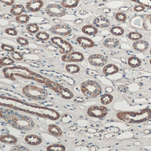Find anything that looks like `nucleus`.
Wrapping results in <instances>:
<instances>
[{
  "label": "nucleus",
  "instance_id": "nucleus-1",
  "mask_svg": "<svg viewBox=\"0 0 151 151\" xmlns=\"http://www.w3.org/2000/svg\"><path fill=\"white\" fill-rule=\"evenodd\" d=\"M7 122L16 129L28 131L34 128V122L32 118L27 116L20 114L19 113L12 110Z\"/></svg>",
  "mask_w": 151,
  "mask_h": 151
},
{
  "label": "nucleus",
  "instance_id": "nucleus-2",
  "mask_svg": "<svg viewBox=\"0 0 151 151\" xmlns=\"http://www.w3.org/2000/svg\"><path fill=\"white\" fill-rule=\"evenodd\" d=\"M117 118L129 123H139L145 122L151 118V110L148 109L139 112H123L116 115Z\"/></svg>",
  "mask_w": 151,
  "mask_h": 151
},
{
  "label": "nucleus",
  "instance_id": "nucleus-3",
  "mask_svg": "<svg viewBox=\"0 0 151 151\" xmlns=\"http://www.w3.org/2000/svg\"><path fill=\"white\" fill-rule=\"evenodd\" d=\"M5 77L12 80H16V77L28 79H34L37 74L25 67H14L5 68L3 70Z\"/></svg>",
  "mask_w": 151,
  "mask_h": 151
},
{
  "label": "nucleus",
  "instance_id": "nucleus-4",
  "mask_svg": "<svg viewBox=\"0 0 151 151\" xmlns=\"http://www.w3.org/2000/svg\"><path fill=\"white\" fill-rule=\"evenodd\" d=\"M81 88L83 94L88 98L97 97L101 92V86L97 81H86L82 84Z\"/></svg>",
  "mask_w": 151,
  "mask_h": 151
},
{
  "label": "nucleus",
  "instance_id": "nucleus-5",
  "mask_svg": "<svg viewBox=\"0 0 151 151\" xmlns=\"http://www.w3.org/2000/svg\"><path fill=\"white\" fill-rule=\"evenodd\" d=\"M23 92L28 98L37 100H45L47 93L44 89L33 85H28L24 88Z\"/></svg>",
  "mask_w": 151,
  "mask_h": 151
},
{
  "label": "nucleus",
  "instance_id": "nucleus-6",
  "mask_svg": "<svg viewBox=\"0 0 151 151\" xmlns=\"http://www.w3.org/2000/svg\"><path fill=\"white\" fill-rule=\"evenodd\" d=\"M51 41L60 49V52L63 54L70 52L73 46L70 42L60 37H54L51 38Z\"/></svg>",
  "mask_w": 151,
  "mask_h": 151
},
{
  "label": "nucleus",
  "instance_id": "nucleus-7",
  "mask_svg": "<svg viewBox=\"0 0 151 151\" xmlns=\"http://www.w3.org/2000/svg\"><path fill=\"white\" fill-rule=\"evenodd\" d=\"M47 15L52 17H61L66 14L65 8L59 4H49L45 9Z\"/></svg>",
  "mask_w": 151,
  "mask_h": 151
},
{
  "label": "nucleus",
  "instance_id": "nucleus-8",
  "mask_svg": "<svg viewBox=\"0 0 151 151\" xmlns=\"http://www.w3.org/2000/svg\"><path fill=\"white\" fill-rule=\"evenodd\" d=\"M51 32L55 35L66 37L71 34L72 29L67 24H59L52 26L50 29Z\"/></svg>",
  "mask_w": 151,
  "mask_h": 151
},
{
  "label": "nucleus",
  "instance_id": "nucleus-9",
  "mask_svg": "<svg viewBox=\"0 0 151 151\" xmlns=\"http://www.w3.org/2000/svg\"><path fill=\"white\" fill-rule=\"evenodd\" d=\"M63 61L65 62H81L84 59L83 53L80 52H70L64 54L61 57Z\"/></svg>",
  "mask_w": 151,
  "mask_h": 151
},
{
  "label": "nucleus",
  "instance_id": "nucleus-10",
  "mask_svg": "<svg viewBox=\"0 0 151 151\" xmlns=\"http://www.w3.org/2000/svg\"><path fill=\"white\" fill-rule=\"evenodd\" d=\"M107 112V109L103 106H93L88 109L87 114L93 117L102 118L106 115Z\"/></svg>",
  "mask_w": 151,
  "mask_h": 151
},
{
  "label": "nucleus",
  "instance_id": "nucleus-11",
  "mask_svg": "<svg viewBox=\"0 0 151 151\" xmlns=\"http://www.w3.org/2000/svg\"><path fill=\"white\" fill-rule=\"evenodd\" d=\"M88 61L91 65L94 67H102L106 64L107 60L102 55L93 54L89 57Z\"/></svg>",
  "mask_w": 151,
  "mask_h": 151
},
{
  "label": "nucleus",
  "instance_id": "nucleus-12",
  "mask_svg": "<svg viewBox=\"0 0 151 151\" xmlns=\"http://www.w3.org/2000/svg\"><path fill=\"white\" fill-rule=\"evenodd\" d=\"M44 2L42 0H31L25 4L27 10L32 13L39 12L44 6Z\"/></svg>",
  "mask_w": 151,
  "mask_h": 151
},
{
  "label": "nucleus",
  "instance_id": "nucleus-13",
  "mask_svg": "<svg viewBox=\"0 0 151 151\" xmlns=\"http://www.w3.org/2000/svg\"><path fill=\"white\" fill-rule=\"evenodd\" d=\"M76 40L80 46L84 48H92L95 46V43L91 39L86 37H78Z\"/></svg>",
  "mask_w": 151,
  "mask_h": 151
},
{
  "label": "nucleus",
  "instance_id": "nucleus-14",
  "mask_svg": "<svg viewBox=\"0 0 151 151\" xmlns=\"http://www.w3.org/2000/svg\"><path fill=\"white\" fill-rule=\"evenodd\" d=\"M93 25L99 28H106L110 25V21L107 18L100 16L94 18L93 22Z\"/></svg>",
  "mask_w": 151,
  "mask_h": 151
},
{
  "label": "nucleus",
  "instance_id": "nucleus-15",
  "mask_svg": "<svg viewBox=\"0 0 151 151\" xmlns=\"http://www.w3.org/2000/svg\"><path fill=\"white\" fill-rule=\"evenodd\" d=\"M132 47L136 51L143 52L148 48L149 44L145 40H139L135 41L132 44Z\"/></svg>",
  "mask_w": 151,
  "mask_h": 151
},
{
  "label": "nucleus",
  "instance_id": "nucleus-16",
  "mask_svg": "<svg viewBox=\"0 0 151 151\" xmlns=\"http://www.w3.org/2000/svg\"><path fill=\"white\" fill-rule=\"evenodd\" d=\"M25 141L31 145H38L42 143V140L40 137L35 135H29L26 136Z\"/></svg>",
  "mask_w": 151,
  "mask_h": 151
},
{
  "label": "nucleus",
  "instance_id": "nucleus-17",
  "mask_svg": "<svg viewBox=\"0 0 151 151\" xmlns=\"http://www.w3.org/2000/svg\"><path fill=\"white\" fill-rule=\"evenodd\" d=\"M82 31L83 33L89 36H94L98 33L99 31L97 27L94 25L88 24L83 26Z\"/></svg>",
  "mask_w": 151,
  "mask_h": 151
},
{
  "label": "nucleus",
  "instance_id": "nucleus-18",
  "mask_svg": "<svg viewBox=\"0 0 151 151\" xmlns=\"http://www.w3.org/2000/svg\"><path fill=\"white\" fill-rule=\"evenodd\" d=\"M119 40L114 38L106 39L103 42V45L107 48L113 49L117 47L119 45Z\"/></svg>",
  "mask_w": 151,
  "mask_h": 151
},
{
  "label": "nucleus",
  "instance_id": "nucleus-19",
  "mask_svg": "<svg viewBox=\"0 0 151 151\" xmlns=\"http://www.w3.org/2000/svg\"><path fill=\"white\" fill-rule=\"evenodd\" d=\"M119 68L116 65L113 64H109L106 65L103 69V72L106 76L112 75L117 73Z\"/></svg>",
  "mask_w": 151,
  "mask_h": 151
},
{
  "label": "nucleus",
  "instance_id": "nucleus-20",
  "mask_svg": "<svg viewBox=\"0 0 151 151\" xmlns=\"http://www.w3.org/2000/svg\"><path fill=\"white\" fill-rule=\"evenodd\" d=\"M80 2V0H62L61 5L65 8H75L78 6Z\"/></svg>",
  "mask_w": 151,
  "mask_h": 151
},
{
  "label": "nucleus",
  "instance_id": "nucleus-21",
  "mask_svg": "<svg viewBox=\"0 0 151 151\" xmlns=\"http://www.w3.org/2000/svg\"><path fill=\"white\" fill-rule=\"evenodd\" d=\"M25 10L24 6L21 4L14 5L10 9V13L14 16H18L22 14L23 13Z\"/></svg>",
  "mask_w": 151,
  "mask_h": 151
},
{
  "label": "nucleus",
  "instance_id": "nucleus-22",
  "mask_svg": "<svg viewBox=\"0 0 151 151\" xmlns=\"http://www.w3.org/2000/svg\"><path fill=\"white\" fill-rule=\"evenodd\" d=\"M0 141L6 144H14L17 142V139L12 135H6L1 136Z\"/></svg>",
  "mask_w": 151,
  "mask_h": 151
},
{
  "label": "nucleus",
  "instance_id": "nucleus-23",
  "mask_svg": "<svg viewBox=\"0 0 151 151\" xmlns=\"http://www.w3.org/2000/svg\"><path fill=\"white\" fill-rule=\"evenodd\" d=\"M49 132L55 136H60L62 135V131L60 128L55 124H51L48 127Z\"/></svg>",
  "mask_w": 151,
  "mask_h": 151
},
{
  "label": "nucleus",
  "instance_id": "nucleus-24",
  "mask_svg": "<svg viewBox=\"0 0 151 151\" xmlns=\"http://www.w3.org/2000/svg\"><path fill=\"white\" fill-rule=\"evenodd\" d=\"M128 64L132 68H136L141 65V60L137 57L132 56L129 57L128 60Z\"/></svg>",
  "mask_w": 151,
  "mask_h": 151
},
{
  "label": "nucleus",
  "instance_id": "nucleus-25",
  "mask_svg": "<svg viewBox=\"0 0 151 151\" xmlns=\"http://www.w3.org/2000/svg\"><path fill=\"white\" fill-rule=\"evenodd\" d=\"M143 27L146 31L151 30V15L144 16L143 17Z\"/></svg>",
  "mask_w": 151,
  "mask_h": 151
},
{
  "label": "nucleus",
  "instance_id": "nucleus-26",
  "mask_svg": "<svg viewBox=\"0 0 151 151\" xmlns=\"http://www.w3.org/2000/svg\"><path fill=\"white\" fill-rule=\"evenodd\" d=\"M36 38L39 41H46L50 39V35L45 32L39 31L36 33Z\"/></svg>",
  "mask_w": 151,
  "mask_h": 151
},
{
  "label": "nucleus",
  "instance_id": "nucleus-27",
  "mask_svg": "<svg viewBox=\"0 0 151 151\" xmlns=\"http://www.w3.org/2000/svg\"><path fill=\"white\" fill-rule=\"evenodd\" d=\"M26 29L29 33L35 34L39 31L40 28L38 25L36 23H30L26 26Z\"/></svg>",
  "mask_w": 151,
  "mask_h": 151
},
{
  "label": "nucleus",
  "instance_id": "nucleus-28",
  "mask_svg": "<svg viewBox=\"0 0 151 151\" xmlns=\"http://www.w3.org/2000/svg\"><path fill=\"white\" fill-rule=\"evenodd\" d=\"M47 150L48 151H63L66 150V147L60 144H54L48 146L47 147Z\"/></svg>",
  "mask_w": 151,
  "mask_h": 151
},
{
  "label": "nucleus",
  "instance_id": "nucleus-29",
  "mask_svg": "<svg viewBox=\"0 0 151 151\" xmlns=\"http://www.w3.org/2000/svg\"><path fill=\"white\" fill-rule=\"evenodd\" d=\"M14 60L9 57H4L0 59V65L1 67H6L14 63Z\"/></svg>",
  "mask_w": 151,
  "mask_h": 151
},
{
  "label": "nucleus",
  "instance_id": "nucleus-30",
  "mask_svg": "<svg viewBox=\"0 0 151 151\" xmlns=\"http://www.w3.org/2000/svg\"><path fill=\"white\" fill-rule=\"evenodd\" d=\"M66 70L69 73L73 74L79 72L80 70V68L77 64H68L66 66Z\"/></svg>",
  "mask_w": 151,
  "mask_h": 151
},
{
  "label": "nucleus",
  "instance_id": "nucleus-31",
  "mask_svg": "<svg viewBox=\"0 0 151 151\" xmlns=\"http://www.w3.org/2000/svg\"><path fill=\"white\" fill-rule=\"evenodd\" d=\"M30 17L28 15L22 14L21 15L16 17L15 20L18 23L20 24H25L29 22L30 20Z\"/></svg>",
  "mask_w": 151,
  "mask_h": 151
},
{
  "label": "nucleus",
  "instance_id": "nucleus-32",
  "mask_svg": "<svg viewBox=\"0 0 151 151\" xmlns=\"http://www.w3.org/2000/svg\"><path fill=\"white\" fill-rule=\"evenodd\" d=\"M110 32L114 36H120L124 33V30L120 26H114L110 29Z\"/></svg>",
  "mask_w": 151,
  "mask_h": 151
},
{
  "label": "nucleus",
  "instance_id": "nucleus-33",
  "mask_svg": "<svg viewBox=\"0 0 151 151\" xmlns=\"http://www.w3.org/2000/svg\"><path fill=\"white\" fill-rule=\"evenodd\" d=\"M60 93L61 95L62 98L67 99H71L74 96L72 92L67 88H63L62 90H60Z\"/></svg>",
  "mask_w": 151,
  "mask_h": 151
},
{
  "label": "nucleus",
  "instance_id": "nucleus-34",
  "mask_svg": "<svg viewBox=\"0 0 151 151\" xmlns=\"http://www.w3.org/2000/svg\"><path fill=\"white\" fill-rule=\"evenodd\" d=\"M113 97L109 94H105L101 97V101L103 105H107L113 101Z\"/></svg>",
  "mask_w": 151,
  "mask_h": 151
},
{
  "label": "nucleus",
  "instance_id": "nucleus-35",
  "mask_svg": "<svg viewBox=\"0 0 151 151\" xmlns=\"http://www.w3.org/2000/svg\"><path fill=\"white\" fill-rule=\"evenodd\" d=\"M130 1L151 9V0H130Z\"/></svg>",
  "mask_w": 151,
  "mask_h": 151
},
{
  "label": "nucleus",
  "instance_id": "nucleus-36",
  "mask_svg": "<svg viewBox=\"0 0 151 151\" xmlns=\"http://www.w3.org/2000/svg\"><path fill=\"white\" fill-rule=\"evenodd\" d=\"M127 15L122 12H118L116 14L115 18L119 22H124L127 19Z\"/></svg>",
  "mask_w": 151,
  "mask_h": 151
},
{
  "label": "nucleus",
  "instance_id": "nucleus-37",
  "mask_svg": "<svg viewBox=\"0 0 151 151\" xmlns=\"http://www.w3.org/2000/svg\"><path fill=\"white\" fill-rule=\"evenodd\" d=\"M143 37V36L140 33L137 32H131L128 35V38L130 40L134 41L139 40Z\"/></svg>",
  "mask_w": 151,
  "mask_h": 151
},
{
  "label": "nucleus",
  "instance_id": "nucleus-38",
  "mask_svg": "<svg viewBox=\"0 0 151 151\" xmlns=\"http://www.w3.org/2000/svg\"><path fill=\"white\" fill-rule=\"evenodd\" d=\"M10 55L12 59H14L15 60L21 61L24 59L23 55L19 52L14 51V52H10Z\"/></svg>",
  "mask_w": 151,
  "mask_h": 151
},
{
  "label": "nucleus",
  "instance_id": "nucleus-39",
  "mask_svg": "<svg viewBox=\"0 0 151 151\" xmlns=\"http://www.w3.org/2000/svg\"><path fill=\"white\" fill-rule=\"evenodd\" d=\"M16 41L18 44L22 46H27L29 44V40L24 37H18L16 39Z\"/></svg>",
  "mask_w": 151,
  "mask_h": 151
},
{
  "label": "nucleus",
  "instance_id": "nucleus-40",
  "mask_svg": "<svg viewBox=\"0 0 151 151\" xmlns=\"http://www.w3.org/2000/svg\"><path fill=\"white\" fill-rule=\"evenodd\" d=\"M1 48L4 51L6 52H13L15 51L14 47L11 45H7V44H2L1 45Z\"/></svg>",
  "mask_w": 151,
  "mask_h": 151
},
{
  "label": "nucleus",
  "instance_id": "nucleus-41",
  "mask_svg": "<svg viewBox=\"0 0 151 151\" xmlns=\"http://www.w3.org/2000/svg\"><path fill=\"white\" fill-rule=\"evenodd\" d=\"M5 32L8 35L12 36H16L17 35V31L14 28H7L5 30Z\"/></svg>",
  "mask_w": 151,
  "mask_h": 151
},
{
  "label": "nucleus",
  "instance_id": "nucleus-42",
  "mask_svg": "<svg viewBox=\"0 0 151 151\" xmlns=\"http://www.w3.org/2000/svg\"><path fill=\"white\" fill-rule=\"evenodd\" d=\"M72 121V117L68 114H65L62 116L61 122L65 123H68Z\"/></svg>",
  "mask_w": 151,
  "mask_h": 151
},
{
  "label": "nucleus",
  "instance_id": "nucleus-43",
  "mask_svg": "<svg viewBox=\"0 0 151 151\" xmlns=\"http://www.w3.org/2000/svg\"><path fill=\"white\" fill-rule=\"evenodd\" d=\"M0 2L7 6H12L14 4L15 0H0Z\"/></svg>",
  "mask_w": 151,
  "mask_h": 151
},
{
  "label": "nucleus",
  "instance_id": "nucleus-44",
  "mask_svg": "<svg viewBox=\"0 0 151 151\" xmlns=\"http://www.w3.org/2000/svg\"><path fill=\"white\" fill-rule=\"evenodd\" d=\"M145 9V7L141 5H139L135 6L134 8V10L135 12H142Z\"/></svg>",
  "mask_w": 151,
  "mask_h": 151
},
{
  "label": "nucleus",
  "instance_id": "nucleus-45",
  "mask_svg": "<svg viewBox=\"0 0 151 151\" xmlns=\"http://www.w3.org/2000/svg\"><path fill=\"white\" fill-rule=\"evenodd\" d=\"M14 151H29V150L27 149V148L25 147H24L23 146H22L20 145H17L15 146L14 147Z\"/></svg>",
  "mask_w": 151,
  "mask_h": 151
},
{
  "label": "nucleus",
  "instance_id": "nucleus-46",
  "mask_svg": "<svg viewBox=\"0 0 151 151\" xmlns=\"http://www.w3.org/2000/svg\"><path fill=\"white\" fill-rule=\"evenodd\" d=\"M150 55H151V49H150Z\"/></svg>",
  "mask_w": 151,
  "mask_h": 151
},
{
  "label": "nucleus",
  "instance_id": "nucleus-47",
  "mask_svg": "<svg viewBox=\"0 0 151 151\" xmlns=\"http://www.w3.org/2000/svg\"><path fill=\"white\" fill-rule=\"evenodd\" d=\"M150 63L151 64V59L150 60Z\"/></svg>",
  "mask_w": 151,
  "mask_h": 151
}]
</instances>
